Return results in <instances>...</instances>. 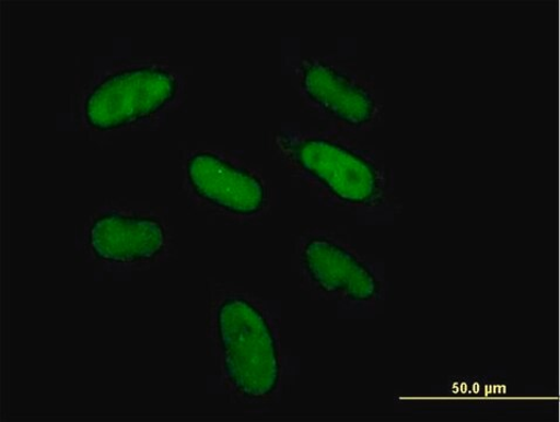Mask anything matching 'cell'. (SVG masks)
<instances>
[{"mask_svg": "<svg viewBox=\"0 0 560 422\" xmlns=\"http://www.w3.org/2000/svg\"><path fill=\"white\" fill-rule=\"evenodd\" d=\"M218 332L230 384L242 397H270L279 384L280 360L269 321L242 297L225 298L218 310Z\"/></svg>", "mask_w": 560, "mask_h": 422, "instance_id": "6da1fadb", "label": "cell"}, {"mask_svg": "<svg viewBox=\"0 0 560 422\" xmlns=\"http://www.w3.org/2000/svg\"><path fill=\"white\" fill-rule=\"evenodd\" d=\"M178 84L167 70L128 69L114 73L88 96L85 116L97 131H112L150 118L174 101Z\"/></svg>", "mask_w": 560, "mask_h": 422, "instance_id": "7a4b0ae2", "label": "cell"}, {"mask_svg": "<svg viewBox=\"0 0 560 422\" xmlns=\"http://www.w3.org/2000/svg\"><path fill=\"white\" fill-rule=\"evenodd\" d=\"M289 150L296 165L339 200L365 204L376 198L375 168L348 148L323 138H306L291 143Z\"/></svg>", "mask_w": 560, "mask_h": 422, "instance_id": "3957f363", "label": "cell"}, {"mask_svg": "<svg viewBox=\"0 0 560 422\" xmlns=\"http://www.w3.org/2000/svg\"><path fill=\"white\" fill-rule=\"evenodd\" d=\"M187 173L195 192L228 213L250 216L266 206L267 191L259 178L215 154H194Z\"/></svg>", "mask_w": 560, "mask_h": 422, "instance_id": "277c9868", "label": "cell"}, {"mask_svg": "<svg viewBox=\"0 0 560 422\" xmlns=\"http://www.w3.org/2000/svg\"><path fill=\"white\" fill-rule=\"evenodd\" d=\"M164 245L166 233L162 224L150 218L109 213L97 218L90 231L93 253L112 263L151 261Z\"/></svg>", "mask_w": 560, "mask_h": 422, "instance_id": "5b68a950", "label": "cell"}, {"mask_svg": "<svg viewBox=\"0 0 560 422\" xmlns=\"http://www.w3.org/2000/svg\"><path fill=\"white\" fill-rule=\"evenodd\" d=\"M302 87L312 103L339 121L361 127L374 117L373 95L325 61L306 60L303 63Z\"/></svg>", "mask_w": 560, "mask_h": 422, "instance_id": "8992f818", "label": "cell"}, {"mask_svg": "<svg viewBox=\"0 0 560 422\" xmlns=\"http://www.w3.org/2000/svg\"><path fill=\"white\" fill-rule=\"evenodd\" d=\"M304 267L320 289L366 302L374 298L378 283L374 273L348 249L326 238H312L303 250Z\"/></svg>", "mask_w": 560, "mask_h": 422, "instance_id": "52a82bcc", "label": "cell"}]
</instances>
